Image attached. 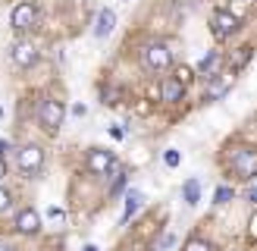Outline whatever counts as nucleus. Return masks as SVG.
<instances>
[{
	"label": "nucleus",
	"mask_w": 257,
	"mask_h": 251,
	"mask_svg": "<svg viewBox=\"0 0 257 251\" xmlns=\"http://www.w3.org/2000/svg\"><path fill=\"white\" fill-rule=\"evenodd\" d=\"M10 25L16 32H32L38 25V7L35 4H19L16 10L10 13Z\"/></svg>",
	"instance_id": "obj_5"
},
{
	"label": "nucleus",
	"mask_w": 257,
	"mask_h": 251,
	"mask_svg": "<svg viewBox=\"0 0 257 251\" xmlns=\"http://www.w3.org/2000/svg\"><path fill=\"white\" fill-rule=\"evenodd\" d=\"M85 251H100V248L97 245H85Z\"/></svg>",
	"instance_id": "obj_26"
},
{
	"label": "nucleus",
	"mask_w": 257,
	"mask_h": 251,
	"mask_svg": "<svg viewBox=\"0 0 257 251\" xmlns=\"http://www.w3.org/2000/svg\"><path fill=\"white\" fill-rule=\"evenodd\" d=\"M251 54H254L251 47H238V50H235V57H232V72H238L241 66H245V63L251 60Z\"/></svg>",
	"instance_id": "obj_16"
},
{
	"label": "nucleus",
	"mask_w": 257,
	"mask_h": 251,
	"mask_svg": "<svg viewBox=\"0 0 257 251\" xmlns=\"http://www.w3.org/2000/svg\"><path fill=\"white\" fill-rule=\"evenodd\" d=\"M182 94H185V82L179 79V75L163 79V85H160V97L166 100V104H176V100H182Z\"/></svg>",
	"instance_id": "obj_10"
},
{
	"label": "nucleus",
	"mask_w": 257,
	"mask_h": 251,
	"mask_svg": "<svg viewBox=\"0 0 257 251\" xmlns=\"http://www.w3.org/2000/svg\"><path fill=\"white\" fill-rule=\"evenodd\" d=\"M0 119H4V107H0Z\"/></svg>",
	"instance_id": "obj_27"
},
{
	"label": "nucleus",
	"mask_w": 257,
	"mask_h": 251,
	"mask_svg": "<svg viewBox=\"0 0 257 251\" xmlns=\"http://www.w3.org/2000/svg\"><path fill=\"white\" fill-rule=\"evenodd\" d=\"M173 245H176V235L173 232H163L157 238V245H154V251H166V248H173Z\"/></svg>",
	"instance_id": "obj_17"
},
{
	"label": "nucleus",
	"mask_w": 257,
	"mask_h": 251,
	"mask_svg": "<svg viewBox=\"0 0 257 251\" xmlns=\"http://www.w3.org/2000/svg\"><path fill=\"white\" fill-rule=\"evenodd\" d=\"M229 167H232V173L241 176V179H251V176H257V148H254V145L232 148V151H229Z\"/></svg>",
	"instance_id": "obj_1"
},
{
	"label": "nucleus",
	"mask_w": 257,
	"mask_h": 251,
	"mask_svg": "<svg viewBox=\"0 0 257 251\" xmlns=\"http://www.w3.org/2000/svg\"><path fill=\"white\" fill-rule=\"evenodd\" d=\"M141 63H145L148 69H154V72H163V69H170V63H173V50L166 44H160V41H154V44H148L141 50Z\"/></svg>",
	"instance_id": "obj_3"
},
{
	"label": "nucleus",
	"mask_w": 257,
	"mask_h": 251,
	"mask_svg": "<svg viewBox=\"0 0 257 251\" xmlns=\"http://www.w3.org/2000/svg\"><path fill=\"white\" fill-rule=\"evenodd\" d=\"M113 167H116V157H113V151H107V148H94L91 154H88V170H91V173L104 176V173H110Z\"/></svg>",
	"instance_id": "obj_7"
},
{
	"label": "nucleus",
	"mask_w": 257,
	"mask_h": 251,
	"mask_svg": "<svg viewBox=\"0 0 257 251\" xmlns=\"http://www.w3.org/2000/svg\"><path fill=\"white\" fill-rule=\"evenodd\" d=\"M138 204H141V192H128V195H125V213H122V223L138 210Z\"/></svg>",
	"instance_id": "obj_15"
},
{
	"label": "nucleus",
	"mask_w": 257,
	"mask_h": 251,
	"mask_svg": "<svg viewBox=\"0 0 257 251\" xmlns=\"http://www.w3.org/2000/svg\"><path fill=\"white\" fill-rule=\"evenodd\" d=\"M220 63H223L220 50H210V54H207V57H204V60L198 63V75H207V79H210V75H213L216 69H220Z\"/></svg>",
	"instance_id": "obj_12"
},
{
	"label": "nucleus",
	"mask_w": 257,
	"mask_h": 251,
	"mask_svg": "<svg viewBox=\"0 0 257 251\" xmlns=\"http://www.w3.org/2000/svg\"><path fill=\"white\" fill-rule=\"evenodd\" d=\"M0 251H13V248H10V245H7V242H0Z\"/></svg>",
	"instance_id": "obj_25"
},
{
	"label": "nucleus",
	"mask_w": 257,
	"mask_h": 251,
	"mask_svg": "<svg viewBox=\"0 0 257 251\" xmlns=\"http://www.w3.org/2000/svg\"><path fill=\"white\" fill-rule=\"evenodd\" d=\"M229 85H232V79H213L210 82V88H207V100H213V97H223L226 91H229Z\"/></svg>",
	"instance_id": "obj_14"
},
{
	"label": "nucleus",
	"mask_w": 257,
	"mask_h": 251,
	"mask_svg": "<svg viewBox=\"0 0 257 251\" xmlns=\"http://www.w3.org/2000/svg\"><path fill=\"white\" fill-rule=\"evenodd\" d=\"M19 170L25 176H38V173L44 170V151L38 148V145H25L19 151Z\"/></svg>",
	"instance_id": "obj_4"
},
{
	"label": "nucleus",
	"mask_w": 257,
	"mask_h": 251,
	"mask_svg": "<svg viewBox=\"0 0 257 251\" xmlns=\"http://www.w3.org/2000/svg\"><path fill=\"white\" fill-rule=\"evenodd\" d=\"M229 198H232V188H229V185H223V188H216V195H213V201H216V204H226Z\"/></svg>",
	"instance_id": "obj_19"
},
{
	"label": "nucleus",
	"mask_w": 257,
	"mask_h": 251,
	"mask_svg": "<svg viewBox=\"0 0 257 251\" xmlns=\"http://www.w3.org/2000/svg\"><path fill=\"white\" fill-rule=\"evenodd\" d=\"M7 176V160H4V154H0V179Z\"/></svg>",
	"instance_id": "obj_23"
},
{
	"label": "nucleus",
	"mask_w": 257,
	"mask_h": 251,
	"mask_svg": "<svg viewBox=\"0 0 257 251\" xmlns=\"http://www.w3.org/2000/svg\"><path fill=\"white\" fill-rule=\"evenodd\" d=\"M10 201H13V198H10V192H7V188H0V213L10 207Z\"/></svg>",
	"instance_id": "obj_21"
},
{
	"label": "nucleus",
	"mask_w": 257,
	"mask_h": 251,
	"mask_svg": "<svg viewBox=\"0 0 257 251\" xmlns=\"http://www.w3.org/2000/svg\"><path fill=\"white\" fill-rule=\"evenodd\" d=\"M110 135L113 138H125V129H122V126H110Z\"/></svg>",
	"instance_id": "obj_22"
},
{
	"label": "nucleus",
	"mask_w": 257,
	"mask_h": 251,
	"mask_svg": "<svg viewBox=\"0 0 257 251\" xmlns=\"http://www.w3.org/2000/svg\"><path fill=\"white\" fill-rule=\"evenodd\" d=\"M63 116H66V107H63L60 100H54V97H44L41 104H38V122H41L44 129L57 132L60 126H63Z\"/></svg>",
	"instance_id": "obj_2"
},
{
	"label": "nucleus",
	"mask_w": 257,
	"mask_h": 251,
	"mask_svg": "<svg viewBox=\"0 0 257 251\" xmlns=\"http://www.w3.org/2000/svg\"><path fill=\"white\" fill-rule=\"evenodd\" d=\"M113 25H116L113 10H100V13H97V22H94V38H107V35L113 32Z\"/></svg>",
	"instance_id": "obj_11"
},
{
	"label": "nucleus",
	"mask_w": 257,
	"mask_h": 251,
	"mask_svg": "<svg viewBox=\"0 0 257 251\" xmlns=\"http://www.w3.org/2000/svg\"><path fill=\"white\" fill-rule=\"evenodd\" d=\"M182 195H185L188 204H198V201H201V182H198V179H188V182L182 185Z\"/></svg>",
	"instance_id": "obj_13"
},
{
	"label": "nucleus",
	"mask_w": 257,
	"mask_h": 251,
	"mask_svg": "<svg viewBox=\"0 0 257 251\" xmlns=\"http://www.w3.org/2000/svg\"><path fill=\"white\" fill-rule=\"evenodd\" d=\"M13 63H16L19 69H32L35 63H38V50L32 44H25V41L13 44Z\"/></svg>",
	"instance_id": "obj_8"
},
{
	"label": "nucleus",
	"mask_w": 257,
	"mask_h": 251,
	"mask_svg": "<svg viewBox=\"0 0 257 251\" xmlns=\"http://www.w3.org/2000/svg\"><path fill=\"white\" fill-rule=\"evenodd\" d=\"M16 229H19L22 235H35L38 229H41V217H38V210H32V207L19 210V213H16Z\"/></svg>",
	"instance_id": "obj_9"
},
{
	"label": "nucleus",
	"mask_w": 257,
	"mask_h": 251,
	"mask_svg": "<svg viewBox=\"0 0 257 251\" xmlns=\"http://www.w3.org/2000/svg\"><path fill=\"white\" fill-rule=\"evenodd\" d=\"M248 198H251L254 204H257V185H251V192H248Z\"/></svg>",
	"instance_id": "obj_24"
},
{
	"label": "nucleus",
	"mask_w": 257,
	"mask_h": 251,
	"mask_svg": "<svg viewBox=\"0 0 257 251\" xmlns=\"http://www.w3.org/2000/svg\"><path fill=\"white\" fill-rule=\"evenodd\" d=\"M163 163H166V167H179V151H166Z\"/></svg>",
	"instance_id": "obj_20"
},
{
	"label": "nucleus",
	"mask_w": 257,
	"mask_h": 251,
	"mask_svg": "<svg viewBox=\"0 0 257 251\" xmlns=\"http://www.w3.org/2000/svg\"><path fill=\"white\" fill-rule=\"evenodd\" d=\"M185 251H213V245H210V242H204V238H188Z\"/></svg>",
	"instance_id": "obj_18"
},
{
	"label": "nucleus",
	"mask_w": 257,
	"mask_h": 251,
	"mask_svg": "<svg viewBox=\"0 0 257 251\" xmlns=\"http://www.w3.org/2000/svg\"><path fill=\"white\" fill-rule=\"evenodd\" d=\"M238 25H241V22H238L229 10H216L213 16H210V29H213V35L220 38V41H226L229 35H235V32H238Z\"/></svg>",
	"instance_id": "obj_6"
}]
</instances>
